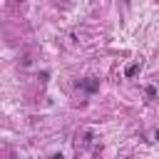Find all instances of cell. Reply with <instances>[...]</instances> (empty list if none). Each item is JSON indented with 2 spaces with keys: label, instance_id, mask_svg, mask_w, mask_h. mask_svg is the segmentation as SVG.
Wrapping results in <instances>:
<instances>
[{
  "label": "cell",
  "instance_id": "6da1fadb",
  "mask_svg": "<svg viewBox=\"0 0 159 159\" xmlns=\"http://www.w3.org/2000/svg\"><path fill=\"white\" fill-rule=\"evenodd\" d=\"M77 87H82L84 92H97V89H99V80L87 77V80H80V82H77Z\"/></svg>",
  "mask_w": 159,
  "mask_h": 159
},
{
  "label": "cell",
  "instance_id": "3957f363",
  "mask_svg": "<svg viewBox=\"0 0 159 159\" xmlns=\"http://www.w3.org/2000/svg\"><path fill=\"white\" fill-rule=\"evenodd\" d=\"M147 97H149V99H154V97H157V87H152V84H149V87H147Z\"/></svg>",
  "mask_w": 159,
  "mask_h": 159
},
{
  "label": "cell",
  "instance_id": "7a4b0ae2",
  "mask_svg": "<svg viewBox=\"0 0 159 159\" xmlns=\"http://www.w3.org/2000/svg\"><path fill=\"white\" fill-rule=\"evenodd\" d=\"M137 72H139V65H129L127 67V77H134Z\"/></svg>",
  "mask_w": 159,
  "mask_h": 159
}]
</instances>
